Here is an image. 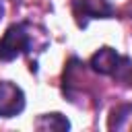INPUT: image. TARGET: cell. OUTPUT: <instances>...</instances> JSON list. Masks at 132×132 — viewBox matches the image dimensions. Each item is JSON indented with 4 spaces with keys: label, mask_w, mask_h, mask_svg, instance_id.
<instances>
[{
    "label": "cell",
    "mask_w": 132,
    "mask_h": 132,
    "mask_svg": "<svg viewBox=\"0 0 132 132\" xmlns=\"http://www.w3.org/2000/svg\"><path fill=\"white\" fill-rule=\"evenodd\" d=\"M33 50V31L29 23H14L0 39V60L10 62Z\"/></svg>",
    "instance_id": "obj_1"
},
{
    "label": "cell",
    "mask_w": 132,
    "mask_h": 132,
    "mask_svg": "<svg viewBox=\"0 0 132 132\" xmlns=\"http://www.w3.org/2000/svg\"><path fill=\"white\" fill-rule=\"evenodd\" d=\"M128 58L126 56H120L116 50L111 47H101L99 52H95L89 60V66L99 72V74H107V76H113V78H120L124 66H126Z\"/></svg>",
    "instance_id": "obj_2"
},
{
    "label": "cell",
    "mask_w": 132,
    "mask_h": 132,
    "mask_svg": "<svg viewBox=\"0 0 132 132\" xmlns=\"http://www.w3.org/2000/svg\"><path fill=\"white\" fill-rule=\"evenodd\" d=\"M72 14L78 27H87L91 19H109L113 14V6L107 0H72Z\"/></svg>",
    "instance_id": "obj_3"
},
{
    "label": "cell",
    "mask_w": 132,
    "mask_h": 132,
    "mask_svg": "<svg viewBox=\"0 0 132 132\" xmlns=\"http://www.w3.org/2000/svg\"><path fill=\"white\" fill-rule=\"evenodd\" d=\"M25 109V95L23 91L8 80L0 82V118L19 116Z\"/></svg>",
    "instance_id": "obj_4"
},
{
    "label": "cell",
    "mask_w": 132,
    "mask_h": 132,
    "mask_svg": "<svg viewBox=\"0 0 132 132\" xmlns=\"http://www.w3.org/2000/svg\"><path fill=\"white\" fill-rule=\"evenodd\" d=\"M37 130H68L70 122L62 116V113H45L35 122Z\"/></svg>",
    "instance_id": "obj_5"
},
{
    "label": "cell",
    "mask_w": 132,
    "mask_h": 132,
    "mask_svg": "<svg viewBox=\"0 0 132 132\" xmlns=\"http://www.w3.org/2000/svg\"><path fill=\"white\" fill-rule=\"evenodd\" d=\"M120 80L132 85V62H130V60L126 62V66H124V70H122V74H120Z\"/></svg>",
    "instance_id": "obj_6"
},
{
    "label": "cell",
    "mask_w": 132,
    "mask_h": 132,
    "mask_svg": "<svg viewBox=\"0 0 132 132\" xmlns=\"http://www.w3.org/2000/svg\"><path fill=\"white\" fill-rule=\"evenodd\" d=\"M2 14H4V6L0 4V19H2Z\"/></svg>",
    "instance_id": "obj_7"
}]
</instances>
